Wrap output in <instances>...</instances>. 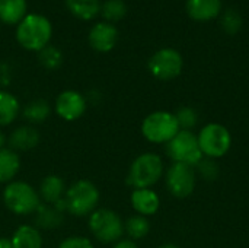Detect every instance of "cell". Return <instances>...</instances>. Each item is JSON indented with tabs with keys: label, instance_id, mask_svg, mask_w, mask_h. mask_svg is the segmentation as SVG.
Listing matches in <instances>:
<instances>
[{
	"label": "cell",
	"instance_id": "cell-26",
	"mask_svg": "<svg viewBox=\"0 0 249 248\" xmlns=\"http://www.w3.org/2000/svg\"><path fill=\"white\" fill-rule=\"evenodd\" d=\"M175 117L178 120L181 130H194L200 121V115H198L197 110L190 105L178 108V111L175 113Z\"/></svg>",
	"mask_w": 249,
	"mask_h": 248
},
{
	"label": "cell",
	"instance_id": "cell-28",
	"mask_svg": "<svg viewBox=\"0 0 249 248\" xmlns=\"http://www.w3.org/2000/svg\"><path fill=\"white\" fill-rule=\"evenodd\" d=\"M39 63L48 70L58 69L63 63V54L57 47L47 45L39 51Z\"/></svg>",
	"mask_w": 249,
	"mask_h": 248
},
{
	"label": "cell",
	"instance_id": "cell-17",
	"mask_svg": "<svg viewBox=\"0 0 249 248\" xmlns=\"http://www.w3.org/2000/svg\"><path fill=\"white\" fill-rule=\"evenodd\" d=\"M66 210L64 202H58L57 205H39L36 209L35 224L45 229H53L61 225L63 222V212Z\"/></svg>",
	"mask_w": 249,
	"mask_h": 248
},
{
	"label": "cell",
	"instance_id": "cell-33",
	"mask_svg": "<svg viewBox=\"0 0 249 248\" xmlns=\"http://www.w3.org/2000/svg\"><path fill=\"white\" fill-rule=\"evenodd\" d=\"M158 248H182V247H179L178 244H174V243H165V244L159 246Z\"/></svg>",
	"mask_w": 249,
	"mask_h": 248
},
{
	"label": "cell",
	"instance_id": "cell-21",
	"mask_svg": "<svg viewBox=\"0 0 249 248\" xmlns=\"http://www.w3.org/2000/svg\"><path fill=\"white\" fill-rule=\"evenodd\" d=\"M26 16V0H0V20L9 25L19 23Z\"/></svg>",
	"mask_w": 249,
	"mask_h": 248
},
{
	"label": "cell",
	"instance_id": "cell-14",
	"mask_svg": "<svg viewBox=\"0 0 249 248\" xmlns=\"http://www.w3.org/2000/svg\"><path fill=\"white\" fill-rule=\"evenodd\" d=\"M187 15L196 22H209L219 16L222 0H187Z\"/></svg>",
	"mask_w": 249,
	"mask_h": 248
},
{
	"label": "cell",
	"instance_id": "cell-24",
	"mask_svg": "<svg viewBox=\"0 0 249 248\" xmlns=\"http://www.w3.org/2000/svg\"><path fill=\"white\" fill-rule=\"evenodd\" d=\"M50 111V104L45 99H35L23 108V117L31 124H39L48 118Z\"/></svg>",
	"mask_w": 249,
	"mask_h": 248
},
{
	"label": "cell",
	"instance_id": "cell-8",
	"mask_svg": "<svg viewBox=\"0 0 249 248\" xmlns=\"http://www.w3.org/2000/svg\"><path fill=\"white\" fill-rule=\"evenodd\" d=\"M166 155L172 162L197 167L204 158L194 130H179L166 145Z\"/></svg>",
	"mask_w": 249,
	"mask_h": 248
},
{
	"label": "cell",
	"instance_id": "cell-5",
	"mask_svg": "<svg viewBox=\"0 0 249 248\" xmlns=\"http://www.w3.org/2000/svg\"><path fill=\"white\" fill-rule=\"evenodd\" d=\"M198 145L204 158L220 159L226 156L232 148V134L229 129L220 123H207L197 133Z\"/></svg>",
	"mask_w": 249,
	"mask_h": 248
},
{
	"label": "cell",
	"instance_id": "cell-30",
	"mask_svg": "<svg viewBox=\"0 0 249 248\" xmlns=\"http://www.w3.org/2000/svg\"><path fill=\"white\" fill-rule=\"evenodd\" d=\"M58 248H95L92 241L85 237H69L60 243Z\"/></svg>",
	"mask_w": 249,
	"mask_h": 248
},
{
	"label": "cell",
	"instance_id": "cell-25",
	"mask_svg": "<svg viewBox=\"0 0 249 248\" xmlns=\"http://www.w3.org/2000/svg\"><path fill=\"white\" fill-rule=\"evenodd\" d=\"M101 13L108 23L121 20L127 13V6L123 0H107L101 4Z\"/></svg>",
	"mask_w": 249,
	"mask_h": 248
},
{
	"label": "cell",
	"instance_id": "cell-18",
	"mask_svg": "<svg viewBox=\"0 0 249 248\" xmlns=\"http://www.w3.org/2000/svg\"><path fill=\"white\" fill-rule=\"evenodd\" d=\"M20 170V158L10 148L0 149V184H9Z\"/></svg>",
	"mask_w": 249,
	"mask_h": 248
},
{
	"label": "cell",
	"instance_id": "cell-12",
	"mask_svg": "<svg viewBox=\"0 0 249 248\" xmlns=\"http://www.w3.org/2000/svg\"><path fill=\"white\" fill-rule=\"evenodd\" d=\"M118 41V31L112 23L99 22L89 32V44L99 53L111 51Z\"/></svg>",
	"mask_w": 249,
	"mask_h": 248
},
{
	"label": "cell",
	"instance_id": "cell-29",
	"mask_svg": "<svg viewBox=\"0 0 249 248\" xmlns=\"http://www.w3.org/2000/svg\"><path fill=\"white\" fill-rule=\"evenodd\" d=\"M222 28L229 35L238 34L242 28V18H241L239 12H236L235 9L226 10L222 18Z\"/></svg>",
	"mask_w": 249,
	"mask_h": 248
},
{
	"label": "cell",
	"instance_id": "cell-3",
	"mask_svg": "<svg viewBox=\"0 0 249 248\" xmlns=\"http://www.w3.org/2000/svg\"><path fill=\"white\" fill-rule=\"evenodd\" d=\"M64 208L73 216H89L99 203V190L89 180H79L64 194Z\"/></svg>",
	"mask_w": 249,
	"mask_h": 248
},
{
	"label": "cell",
	"instance_id": "cell-4",
	"mask_svg": "<svg viewBox=\"0 0 249 248\" xmlns=\"http://www.w3.org/2000/svg\"><path fill=\"white\" fill-rule=\"evenodd\" d=\"M3 202L6 208L19 216L35 213L41 205L38 191L25 181H10L3 190Z\"/></svg>",
	"mask_w": 249,
	"mask_h": 248
},
{
	"label": "cell",
	"instance_id": "cell-7",
	"mask_svg": "<svg viewBox=\"0 0 249 248\" xmlns=\"http://www.w3.org/2000/svg\"><path fill=\"white\" fill-rule=\"evenodd\" d=\"M88 225L92 235L104 244H115L124 235V222L112 209L102 208L93 210L89 215Z\"/></svg>",
	"mask_w": 249,
	"mask_h": 248
},
{
	"label": "cell",
	"instance_id": "cell-11",
	"mask_svg": "<svg viewBox=\"0 0 249 248\" xmlns=\"http://www.w3.org/2000/svg\"><path fill=\"white\" fill-rule=\"evenodd\" d=\"M86 99L77 91H63L55 99V113L64 121H76L86 111Z\"/></svg>",
	"mask_w": 249,
	"mask_h": 248
},
{
	"label": "cell",
	"instance_id": "cell-1",
	"mask_svg": "<svg viewBox=\"0 0 249 248\" xmlns=\"http://www.w3.org/2000/svg\"><path fill=\"white\" fill-rule=\"evenodd\" d=\"M163 159L158 153L144 152L131 162L127 175V183L133 189H152L163 178Z\"/></svg>",
	"mask_w": 249,
	"mask_h": 248
},
{
	"label": "cell",
	"instance_id": "cell-16",
	"mask_svg": "<svg viewBox=\"0 0 249 248\" xmlns=\"http://www.w3.org/2000/svg\"><path fill=\"white\" fill-rule=\"evenodd\" d=\"M39 199L44 205H57L64 199L66 194V184L61 177L58 175H47L39 186Z\"/></svg>",
	"mask_w": 249,
	"mask_h": 248
},
{
	"label": "cell",
	"instance_id": "cell-15",
	"mask_svg": "<svg viewBox=\"0 0 249 248\" xmlns=\"http://www.w3.org/2000/svg\"><path fill=\"white\" fill-rule=\"evenodd\" d=\"M39 143V133L35 127L32 126H20L16 127L9 139H7V145L12 151L18 152V151H31L34 149L36 145Z\"/></svg>",
	"mask_w": 249,
	"mask_h": 248
},
{
	"label": "cell",
	"instance_id": "cell-13",
	"mask_svg": "<svg viewBox=\"0 0 249 248\" xmlns=\"http://www.w3.org/2000/svg\"><path fill=\"white\" fill-rule=\"evenodd\" d=\"M130 202L134 212L146 218L158 213L160 208V197L153 189H134Z\"/></svg>",
	"mask_w": 249,
	"mask_h": 248
},
{
	"label": "cell",
	"instance_id": "cell-31",
	"mask_svg": "<svg viewBox=\"0 0 249 248\" xmlns=\"http://www.w3.org/2000/svg\"><path fill=\"white\" fill-rule=\"evenodd\" d=\"M112 248H139V246L136 244V241H133V240H130V238H127V240H120V241H117L115 244H114V247Z\"/></svg>",
	"mask_w": 249,
	"mask_h": 248
},
{
	"label": "cell",
	"instance_id": "cell-6",
	"mask_svg": "<svg viewBox=\"0 0 249 248\" xmlns=\"http://www.w3.org/2000/svg\"><path fill=\"white\" fill-rule=\"evenodd\" d=\"M143 137L153 145H166L181 129L175 113L169 111H153L142 121Z\"/></svg>",
	"mask_w": 249,
	"mask_h": 248
},
{
	"label": "cell",
	"instance_id": "cell-22",
	"mask_svg": "<svg viewBox=\"0 0 249 248\" xmlns=\"http://www.w3.org/2000/svg\"><path fill=\"white\" fill-rule=\"evenodd\" d=\"M67 9L79 19H93L101 12L99 0H64Z\"/></svg>",
	"mask_w": 249,
	"mask_h": 248
},
{
	"label": "cell",
	"instance_id": "cell-32",
	"mask_svg": "<svg viewBox=\"0 0 249 248\" xmlns=\"http://www.w3.org/2000/svg\"><path fill=\"white\" fill-rule=\"evenodd\" d=\"M0 248H12L10 238H0Z\"/></svg>",
	"mask_w": 249,
	"mask_h": 248
},
{
	"label": "cell",
	"instance_id": "cell-27",
	"mask_svg": "<svg viewBox=\"0 0 249 248\" xmlns=\"http://www.w3.org/2000/svg\"><path fill=\"white\" fill-rule=\"evenodd\" d=\"M196 172H197V177H201L204 181L212 183L220 177V167L216 159L203 158L200 164L196 167Z\"/></svg>",
	"mask_w": 249,
	"mask_h": 248
},
{
	"label": "cell",
	"instance_id": "cell-9",
	"mask_svg": "<svg viewBox=\"0 0 249 248\" xmlns=\"http://www.w3.org/2000/svg\"><path fill=\"white\" fill-rule=\"evenodd\" d=\"M166 190L175 199H187L190 197L197 186V172L194 167L172 162L163 174Z\"/></svg>",
	"mask_w": 249,
	"mask_h": 248
},
{
	"label": "cell",
	"instance_id": "cell-23",
	"mask_svg": "<svg viewBox=\"0 0 249 248\" xmlns=\"http://www.w3.org/2000/svg\"><path fill=\"white\" fill-rule=\"evenodd\" d=\"M150 232V222L149 218L142 215H133L124 222V234L128 235L130 240L139 241L149 235Z\"/></svg>",
	"mask_w": 249,
	"mask_h": 248
},
{
	"label": "cell",
	"instance_id": "cell-19",
	"mask_svg": "<svg viewBox=\"0 0 249 248\" xmlns=\"http://www.w3.org/2000/svg\"><path fill=\"white\" fill-rule=\"evenodd\" d=\"M12 248H42V235L32 225H20L12 235Z\"/></svg>",
	"mask_w": 249,
	"mask_h": 248
},
{
	"label": "cell",
	"instance_id": "cell-10",
	"mask_svg": "<svg viewBox=\"0 0 249 248\" xmlns=\"http://www.w3.org/2000/svg\"><path fill=\"white\" fill-rule=\"evenodd\" d=\"M149 72L158 80H172L178 77L184 69L182 54L171 47L158 50L147 63Z\"/></svg>",
	"mask_w": 249,
	"mask_h": 248
},
{
	"label": "cell",
	"instance_id": "cell-34",
	"mask_svg": "<svg viewBox=\"0 0 249 248\" xmlns=\"http://www.w3.org/2000/svg\"><path fill=\"white\" fill-rule=\"evenodd\" d=\"M6 143H7V139H6V136L0 132V149H1V148H4V146H6Z\"/></svg>",
	"mask_w": 249,
	"mask_h": 248
},
{
	"label": "cell",
	"instance_id": "cell-2",
	"mask_svg": "<svg viewBox=\"0 0 249 248\" xmlns=\"http://www.w3.org/2000/svg\"><path fill=\"white\" fill-rule=\"evenodd\" d=\"M53 28L50 20L42 15H26L18 25L16 39L29 51H41L51 39Z\"/></svg>",
	"mask_w": 249,
	"mask_h": 248
},
{
	"label": "cell",
	"instance_id": "cell-20",
	"mask_svg": "<svg viewBox=\"0 0 249 248\" xmlns=\"http://www.w3.org/2000/svg\"><path fill=\"white\" fill-rule=\"evenodd\" d=\"M20 113V104L18 98L7 92L0 89V127H6L12 124Z\"/></svg>",
	"mask_w": 249,
	"mask_h": 248
}]
</instances>
